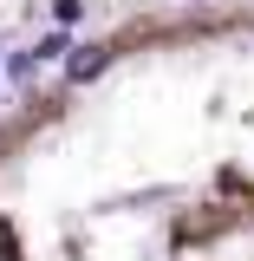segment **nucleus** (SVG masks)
Instances as JSON below:
<instances>
[{"label":"nucleus","instance_id":"f257e3e1","mask_svg":"<svg viewBox=\"0 0 254 261\" xmlns=\"http://www.w3.org/2000/svg\"><path fill=\"white\" fill-rule=\"evenodd\" d=\"M0 261H254V0L144 13L0 111Z\"/></svg>","mask_w":254,"mask_h":261}]
</instances>
